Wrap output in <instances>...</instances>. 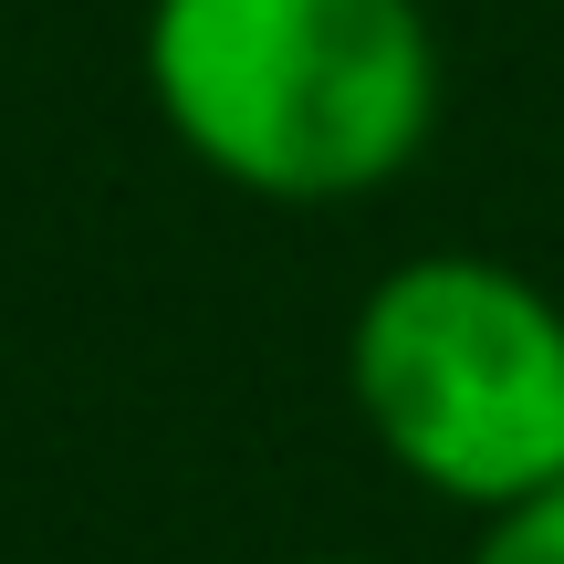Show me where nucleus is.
Segmentation results:
<instances>
[{
	"instance_id": "nucleus-1",
	"label": "nucleus",
	"mask_w": 564,
	"mask_h": 564,
	"mask_svg": "<svg viewBox=\"0 0 564 564\" xmlns=\"http://www.w3.org/2000/svg\"><path fill=\"white\" fill-rule=\"evenodd\" d=\"M147 95L220 188L345 209L440 137L429 0H147Z\"/></svg>"
},
{
	"instance_id": "nucleus-2",
	"label": "nucleus",
	"mask_w": 564,
	"mask_h": 564,
	"mask_svg": "<svg viewBox=\"0 0 564 564\" xmlns=\"http://www.w3.org/2000/svg\"><path fill=\"white\" fill-rule=\"evenodd\" d=\"M345 398L398 481L449 512H523L564 491V303L523 262L419 251L345 324Z\"/></svg>"
},
{
	"instance_id": "nucleus-3",
	"label": "nucleus",
	"mask_w": 564,
	"mask_h": 564,
	"mask_svg": "<svg viewBox=\"0 0 564 564\" xmlns=\"http://www.w3.org/2000/svg\"><path fill=\"white\" fill-rule=\"evenodd\" d=\"M470 564H564V491H544L523 512H491L470 533Z\"/></svg>"
},
{
	"instance_id": "nucleus-4",
	"label": "nucleus",
	"mask_w": 564,
	"mask_h": 564,
	"mask_svg": "<svg viewBox=\"0 0 564 564\" xmlns=\"http://www.w3.org/2000/svg\"><path fill=\"white\" fill-rule=\"evenodd\" d=\"M303 564H366V554H303Z\"/></svg>"
}]
</instances>
